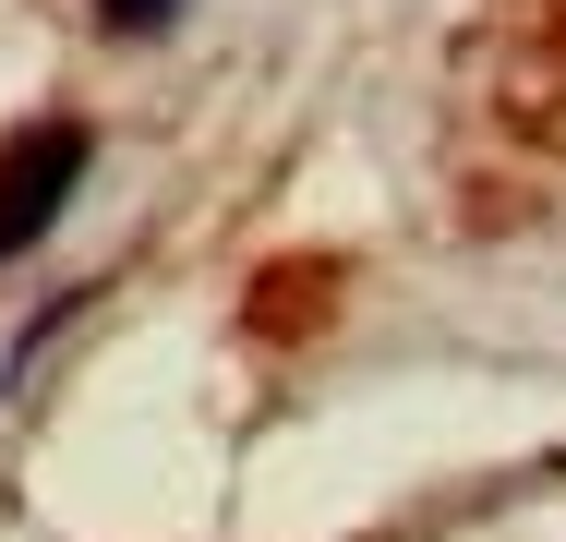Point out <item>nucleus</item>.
<instances>
[{
	"instance_id": "obj_1",
	"label": "nucleus",
	"mask_w": 566,
	"mask_h": 542,
	"mask_svg": "<svg viewBox=\"0 0 566 542\" xmlns=\"http://www.w3.org/2000/svg\"><path fill=\"white\" fill-rule=\"evenodd\" d=\"M85 121H36V133H12L0 145V265L12 253H36L49 229H61V206L85 194Z\"/></svg>"
},
{
	"instance_id": "obj_2",
	"label": "nucleus",
	"mask_w": 566,
	"mask_h": 542,
	"mask_svg": "<svg viewBox=\"0 0 566 542\" xmlns=\"http://www.w3.org/2000/svg\"><path fill=\"white\" fill-rule=\"evenodd\" d=\"M97 12H109V24H169L181 0H97Z\"/></svg>"
}]
</instances>
